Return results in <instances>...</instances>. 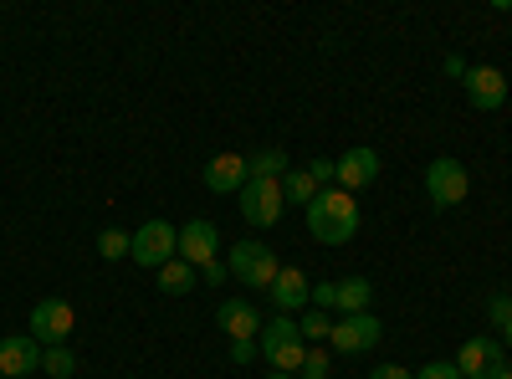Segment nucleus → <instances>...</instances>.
I'll list each match as a JSON object with an SVG mask.
<instances>
[{
  "mask_svg": "<svg viewBox=\"0 0 512 379\" xmlns=\"http://www.w3.org/2000/svg\"><path fill=\"white\" fill-rule=\"evenodd\" d=\"M308 175L318 180V190H333L338 185V164L333 159H308Z\"/></svg>",
  "mask_w": 512,
  "mask_h": 379,
  "instance_id": "25",
  "label": "nucleus"
},
{
  "mask_svg": "<svg viewBox=\"0 0 512 379\" xmlns=\"http://www.w3.org/2000/svg\"><path fill=\"white\" fill-rule=\"evenodd\" d=\"M226 272H231V277H241L246 287H272L282 267H277V257H272V246H262V241H236V246H231Z\"/></svg>",
  "mask_w": 512,
  "mask_h": 379,
  "instance_id": "7",
  "label": "nucleus"
},
{
  "mask_svg": "<svg viewBox=\"0 0 512 379\" xmlns=\"http://www.w3.org/2000/svg\"><path fill=\"white\" fill-rule=\"evenodd\" d=\"M256 354H262V344H256V339H231V359L236 364H251Z\"/></svg>",
  "mask_w": 512,
  "mask_h": 379,
  "instance_id": "29",
  "label": "nucleus"
},
{
  "mask_svg": "<svg viewBox=\"0 0 512 379\" xmlns=\"http://www.w3.org/2000/svg\"><path fill=\"white\" fill-rule=\"evenodd\" d=\"M379 333H384V323H379L374 313H349V318L333 323L328 344H333L338 354H369V349L379 344Z\"/></svg>",
  "mask_w": 512,
  "mask_h": 379,
  "instance_id": "8",
  "label": "nucleus"
},
{
  "mask_svg": "<svg viewBox=\"0 0 512 379\" xmlns=\"http://www.w3.org/2000/svg\"><path fill=\"white\" fill-rule=\"evenodd\" d=\"M502 344H507V349H512V323H507V328H502Z\"/></svg>",
  "mask_w": 512,
  "mask_h": 379,
  "instance_id": "33",
  "label": "nucleus"
},
{
  "mask_svg": "<svg viewBox=\"0 0 512 379\" xmlns=\"http://www.w3.org/2000/svg\"><path fill=\"white\" fill-rule=\"evenodd\" d=\"M251 180V170H246V159L241 154H216L205 164V190H216V195H241V185Z\"/></svg>",
  "mask_w": 512,
  "mask_h": 379,
  "instance_id": "15",
  "label": "nucleus"
},
{
  "mask_svg": "<svg viewBox=\"0 0 512 379\" xmlns=\"http://www.w3.org/2000/svg\"><path fill=\"white\" fill-rule=\"evenodd\" d=\"M308 303H313L318 313H333V308H338V287H333V282H318V287H313V298H308Z\"/></svg>",
  "mask_w": 512,
  "mask_h": 379,
  "instance_id": "27",
  "label": "nucleus"
},
{
  "mask_svg": "<svg viewBox=\"0 0 512 379\" xmlns=\"http://www.w3.org/2000/svg\"><path fill=\"white\" fill-rule=\"evenodd\" d=\"M487 318H492V328H507L512 323V292H497V298L487 303Z\"/></svg>",
  "mask_w": 512,
  "mask_h": 379,
  "instance_id": "26",
  "label": "nucleus"
},
{
  "mask_svg": "<svg viewBox=\"0 0 512 379\" xmlns=\"http://www.w3.org/2000/svg\"><path fill=\"white\" fill-rule=\"evenodd\" d=\"M451 364L461 369V379H492V369L507 364V359H502V344L497 339H466Z\"/></svg>",
  "mask_w": 512,
  "mask_h": 379,
  "instance_id": "11",
  "label": "nucleus"
},
{
  "mask_svg": "<svg viewBox=\"0 0 512 379\" xmlns=\"http://www.w3.org/2000/svg\"><path fill=\"white\" fill-rule=\"evenodd\" d=\"M41 369V344L31 333H16V339H0V379H21Z\"/></svg>",
  "mask_w": 512,
  "mask_h": 379,
  "instance_id": "13",
  "label": "nucleus"
},
{
  "mask_svg": "<svg viewBox=\"0 0 512 379\" xmlns=\"http://www.w3.org/2000/svg\"><path fill=\"white\" fill-rule=\"evenodd\" d=\"M379 180V154L374 149H349L344 159H338V190H364Z\"/></svg>",
  "mask_w": 512,
  "mask_h": 379,
  "instance_id": "14",
  "label": "nucleus"
},
{
  "mask_svg": "<svg viewBox=\"0 0 512 379\" xmlns=\"http://www.w3.org/2000/svg\"><path fill=\"white\" fill-rule=\"evenodd\" d=\"M282 180H246L241 185V221L256 226V231H267L282 221Z\"/></svg>",
  "mask_w": 512,
  "mask_h": 379,
  "instance_id": "5",
  "label": "nucleus"
},
{
  "mask_svg": "<svg viewBox=\"0 0 512 379\" xmlns=\"http://www.w3.org/2000/svg\"><path fill=\"white\" fill-rule=\"evenodd\" d=\"M415 379H461V369H456L451 359H431V364H425Z\"/></svg>",
  "mask_w": 512,
  "mask_h": 379,
  "instance_id": "28",
  "label": "nucleus"
},
{
  "mask_svg": "<svg viewBox=\"0 0 512 379\" xmlns=\"http://www.w3.org/2000/svg\"><path fill=\"white\" fill-rule=\"evenodd\" d=\"M72 328H77V313H72L67 298H41V303L31 308V339H36L41 349L67 344V339H72Z\"/></svg>",
  "mask_w": 512,
  "mask_h": 379,
  "instance_id": "6",
  "label": "nucleus"
},
{
  "mask_svg": "<svg viewBox=\"0 0 512 379\" xmlns=\"http://www.w3.org/2000/svg\"><path fill=\"white\" fill-rule=\"evenodd\" d=\"M333 287H338V318L369 313V298H374V282L369 277H344V282H333Z\"/></svg>",
  "mask_w": 512,
  "mask_h": 379,
  "instance_id": "17",
  "label": "nucleus"
},
{
  "mask_svg": "<svg viewBox=\"0 0 512 379\" xmlns=\"http://www.w3.org/2000/svg\"><path fill=\"white\" fill-rule=\"evenodd\" d=\"M282 200H287V205H313V200H318V180H313L308 170H287V175H282Z\"/></svg>",
  "mask_w": 512,
  "mask_h": 379,
  "instance_id": "19",
  "label": "nucleus"
},
{
  "mask_svg": "<svg viewBox=\"0 0 512 379\" xmlns=\"http://www.w3.org/2000/svg\"><path fill=\"white\" fill-rule=\"evenodd\" d=\"M159 292H169V298H185V292H195V267H190L185 257L164 262V267H159Z\"/></svg>",
  "mask_w": 512,
  "mask_h": 379,
  "instance_id": "18",
  "label": "nucleus"
},
{
  "mask_svg": "<svg viewBox=\"0 0 512 379\" xmlns=\"http://www.w3.org/2000/svg\"><path fill=\"white\" fill-rule=\"evenodd\" d=\"M267 379H297V374H277V369H272V374H267Z\"/></svg>",
  "mask_w": 512,
  "mask_h": 379,
  "instance_id": "34",
  "label": "nucleus"
},
{
  "mask_svg": "<svg viewBox=\"0 0 512 379\" xmlns=\"http://www.w3.org/2000/svg\"><path fill=\"white\" fill-rule=\"evenodd\" d=\"M308 231L323 241V246H344V241H354V231H359V200L349 195V190H318V200L308 205Z\"/></svg>",
  "mask_w": 512,
  "mask_h": 379,
  "instance_id": "1",
  "label": "nucleus"
},
{
  "mask_svg": "<svg viewBox=\"0 0 512 379\" xmlns=\"http://www.w3.org/2000/svg\"><path fill=\"white\" fill-rule=\"evenodd\" d=\"M41 369H47L52 379H72V374H77V354H72L67 344H57V349H41Z\"/></svg>",
  "mask_w": 512,
  "mask_h": 379,
  "instance_id": "22",
  "label": "nucleus"
},
{
  "mask_svg": "<svg viewBox=\"0 0 512 379\" xmlns=\"http://www.w3.org/2000/svg\"><path fill=\"white\" fill-rule=\"evenodd\" d=\"M369 379H415V369H405V364H379V369H369Z\"/></svg>",
  "mask_w": 512,
  "mask_h": 379,
  "instance_id": "30",
  "label": "nucleus"
},
{
  "mask_svg": "<svg viewBox=\"0 0 512 379\" xmlns=\"http://www.w3.org/2000/svg\"><path fill=\"white\" fill-rule=\"evenodd\" d=\"M461 88H466V98H472V108H482V113L507 103V77L497 67H466Z\"/></svg>",
  "mask_w": 512,
  "mask_h": 379,
  "instance_id": "9",
  "label": "nucleus"
},
{
  "mask_svg": "<svg viewBox=\"0 0 512 379\" xmlns=\"http://www.w3.org/2000/svg\"><path fill=\"white\" fill-rule=\"evenodd\" d=\"M267 298H272V308L277 313H297V308H308V298H313V282L303 277V267H282L277 272V282L267 287Z\"/></svg>",
  "mask_w": 512,
  "mask_h": 379,
  "instance_id": "12",
  "label": "nucleus"
},
{
  "mask_svg": "<svg viewBox=\"0 0 512 379\" xmlns=\"http://www.w3.org/2000/svg\"><path fill=\"white\" fill-rule=\"evenodd\" d=\"M492 379H512V364H497V369H492Z\"/></svg>",
  "mask_w": 512,
  "mask_h": 379,
  "instance_id": "32",
  "label": "nucleus"
},
{
  "mask_svg": "<svg viewBox=\"0 0 512 379\" xmlns=\"http://www.w3.org/2000/svg\"><path fill=\"white\" fill-rule=\"evenodd\" d=\"M139 267H164V262H175L180 257V231L169 226V221H144L139 231H134V251H128Z\"/></svg>",
  "mask_w": 512,
  "mask_h": 379,
  "instance_id": "4",
  "label": "nucleus"
},
{
  "mask_svg": "<svg viewBox=\"0 0 512 379\" xmlns=\"http://www.w3.org/2000/svg\"><path fill=\"white\" fill-rule=\"evenodd\" d=\"M226 277H231V272H226V262H210V267H205V282H210V287H221Z\"/></svg>",
  "mask_w": 512,
  "mask_h": 379,
  "instance_id": "31",
  "label": "nucleus"
},
{
  "mask_svg": "<svg viewBox=\"0 0 512 379\" xmlns=\"http://www.w3.org/2000/svg\"><path fill=\"white\" fill-rule=\"evenodd\" d=\"M216 246H221V231L210 226V221H185V226H180V257H185L195 272H205L210 262H216Z\"/></svg>",
  "mask_w": 512,
  "mask_h": 379,
  "instance_id": "10",
  "label": "nucleus"
},
{
  "mask_svg": "<svg viewBox=\"0 0 512 379\" xmlns=\"http://www.w3.org/2000/svg\"><path fill=\"white\" fill-rule=\"evenodd\" d=\"M328 364H333L328 349H308V359H303V369H297V379H328Z\"/></svg>",
  "mask_w": 512,
  "mask_h": 379,
  "instance_id": "24",
  "label": "nucleus"
},
{
  "mask_svg": "<svg viewBox=\"0 0 512 379\" xmlns=\"http://www.w3.org/2000/svg\"><path fill=\"white\" fill-rule=\"evenodd\" d=\"M297 333H303V344H308V339L318 344V339H328V333H333V318L313 308V313H303V318H297Z\"/></svg>",
  "mask_w": 512,
  "mask_h": 379,
  "instance_id": "23",
  "label": "nucleus"
},
{
  "mask_svg": "<svg viewBox=\"0 0 512 379\" xmlns=\"http://www.w3.org/2000/svg\"><path fill=\"white\" fill-rule=\"evenodd\" d=\"M256 344H262V354H267V364L277 374H297L303 359H308V344H303V333H297V318H287V313L262 323V339H256Z\"/></svg>",
  "mask_w": 512,
  "mask_h": 379,
  "instance_id": "2",
  "label": "nucleus"
},
{
  "mask_svg": "<svg viewBox=\"0 0 512 379\" xmlns=\"http://www.w3.org/2000/svg\"><path fill=\"white\" fill-rule=\"evenodd\" d=\"M246 170H251V180H282L287 175V154L282 149H256L246 159Z\"/></svg>",
  "mask_w": 512,
  "mask_h": 379,
  "instance_id": "20",
  "label": "nucleus"
},
{
  "mask_svg": "<svg viewBox=\"0 0 512 379\" xmlns=\"http://www.w3.org/2000/svg\"><path fill=\"white\" fill-rule=\"evenodd\" d=\"M128 251H134V236H128V231H118V226H108V231L98 236V257H103V262H123V257H128Z\"/></svg>",
  "mask_w": 512,
  "mask_h": 379,
  "instance_id": "21",
  "label": "nucleus"
},
{
  "mask_svg": "<svg viewBox=\"0 0 512 379\" xmlns=\"http://www.w3.org/2000/svg\"><path fill=\"white\" fill-rule=\"evenodd\" d=\"M466 190H472V175H466V164H461V159L441 154V159L425 164V195H431V205H436V210L461 205V200H466Z\"/></svg>",
  "mask_w": 512,
  "mask_h": 379,
  "instance_id": "3",
  "label": "nucleus"
},
{
  "mask_svg": "<svg viewBox=\"0 0 512 379\" xmlns=\"http://www.w3.org/2000/svg\"><path fill=\"white\" fill-rule=\"evenodd\" d=\"M216 323L226 328V339H262V318H256V308L246 298H226Z\"/></svg>",
  "mask_w": 512,
  "mask_h": 379,
  "instance_id": "16",
  "label": "nucleus"
}]
</instances>
